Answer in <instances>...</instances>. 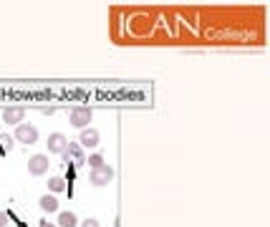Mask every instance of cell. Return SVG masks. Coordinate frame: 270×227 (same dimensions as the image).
<instances>
[{
	"label": "cell",
	"instance_id": "cell-1",
	"mask_svg": "<svg viewBox=\"0 0 270 227\" xmlns=\"http://www.w3.org/2000/svg\"><path fill=\"white\" fill-rule=\"evenodd\" d=\"M63 162H68V164H73V167H84L86 164V152H84V146L79 142H68L66 144V149H63Z\"/></svg>",
	"mask_w": 270,
	"mask_h": 227
},
{
	"label": "cell",
	"instance_id": "cell-2",
	"mask_svg": "<svg viewBox=\"0 0 270 227\" xmlns=\"http://www.w3.org/2000/svg\"><path fill=\"white\" fill-rule=\"evenodd\" d=\"M91 119H93V111H91L89 106H73V109L68 111V121H71V126H76V129H86L91 124Z\"/></svg>",
	"mask_w": 270,
	"mask_h": 227
},
{
	"label": "cell",
	"instance_id": "cell-3",
	"mask_svg": "<svg viewBox=\"0 0 270 227\" xmlns=\"http://www.w3.org/2000/svg\"><path fill=\"white\" fill-rule=\"evenodd\" d=\"M111 179H114V167H109V164H101L89 172V182L93 187H106Z\"/></svg>",
	"mask_w": 270,
	"mask_h": 227
},
{
	"label": "cell",
	"instance_id": "cell-4",
	"mask_svg": "<svg viewBox=\"0 0 270 227\" xmlns=\"http://www.w3.org/2000/svg\"><path fill=\"white\" fill-rule=\"evenodd\" d=\"M15 139L21 144H26V146H30V144L38 142V129L33 124H18L15 126Z\"/></svg>",
	"mask_w": 270,
	"mask_h": 227
},
{
	"label": "cell",
	"instance_id": "cell-5",
	"mask_svg": "<svg viewBox=\"0 0 270 227\" xmlns=\"http://www.w3.org/2000/svg\"><path fill=\"white\" fill-rule=\"evenodd\" d=\"M23 119H26V106H5L3 109V121L8 126H18V124H23Z\"/></svg>",
	"mask_w": 270,
	"mask_h": 227
},
{
	"label": "cell",
	"instance_id": "cell-6",
	"mask_svg": "<svg viewBox=\"0 0 270 227\" xmlns=\"http://www.w3.org/2000/svg\"><path fill=\"white\" fill-rule=\"evenodd\" d=\"M51 167V162H48V157L46 154H33L28 159V172L33 177H41V174H46Z\"/></svg>",
	"mask_w": 270,
	"mask_h": 227
},
{
	"label": "cell",
	"instance_id": "cell-7",
	"mask_svg": "<svg viewBox=\"0 0 270 227\" xmlns=\"http://www.w3.org/2000/svg\"><path fill=\"white\" fill-rule=\"evenodd\" d=\"M79 144L86 149H93V146H99V131L96 129H91V126H86V129H81V134H79Z\"/></svg>",
	"mask_w": 270,
	"mask_h": 227
},
{
	"label": "cell",
	"instance_id": "cell-8",
	"mask_svg": "<svg viewBox=\"0 0 270 227\" xmlns=\"http://www.w3.org/2000/svg\"><path fill=\"white\" fill-rule=\"evenodd\" d=\"M66 144H68V139L63 137V134H51L48 137V142H46V146H48V152L51 154H63V149H66Z\"/></svg>",
	"mask_w": 270,
	"mask_h": 227
},
{
	"label": "cell",
	"instance_id": "cell-9",
	"mask_svg": "<svg viewBox=\"0 0 270 227\" xmlns=\"http://www.w3.org/2000/svg\"><path fill=\"white\" fill-rule=\"evenodd\" d=\"M38 207L43 210V212H59V199H56V195H43V197L38 199Z\"/></svg>",
	"mask_w": 270,
	"mask_h": 227
},
{
	"label": "cell",
	"instance_id": "cell-10",
	"mask_svg": "<svg viewBox=\"0 0 270 227\" xmlns=\"http://www.w3.org/2000/svg\"><path fill=\"white\" fill-rule=\"evenodd\" d=\"M59 227H79V217L73 212H59Z\"/></svg>",
	"mask_w": 270,
	"mask_h": 227
},
{
	"label": "cell",
	"instance_id": "cell-11",
	"mask_svg": "<svg viewBox=\"0 0 270 227\" xmlns=\"http://www.w3.org/2000/svg\"><path fill=\"white\" fill-rule=\"evenodd\" d=\"M66 187H68V184H66L63 177H51V179H48V192H51V195H59Z\"/></svg>",
	"mask_w": 270,
	"mask_h": 227
},
{
	"label": "cell",
	"instance_id": "cell-12",
	"mask_svg": "<svg viewBox=\"0 0 270 227\" xmlns=\"http://www.w3.org/2000/svg\"><path fill=\"white\" fill-rule=\"evenodd\" d=\"M86 162H89V167H91V169H96V167H101V164H106V162H104V157H101L99 152H96V154H91V157H89V159H86Z\"/></svg>",
	"mask_w": 270,
	"mask_h": 227
},
{
	"label": "cell",
	"instance_id": "cell-13",
	"mask_svg": "<svg viewBox=\"0 0 270 227\" xmlns=\"http://www.w3.org/2000/svg\"><path fill=\"white\" fill-rule=\"evenodd\" d=\"M0 144H3V149H5V152H10V149H13V139H10V137H5V134H0Z\"/></svg>",
	"mask_w": 270,
	"mask_h": 227
},
{
	"label": "cell",
	"instance_id": "cell-14",
	"mask_svg": "<svg viewBox=\"0 0 270 227\" xmlns=\"http://www.w3.org/2000/svg\"><path fill=\"white\" fill-rule=\"evenodd\" d=\"M81 227H99V220H96V217H89V220L81 222Z\"/></svg>",
	"mask_w": 270,
	"mask_h": 227
},
{
	"label": "cell",
	"instance_id": "cell-15",
	"mask_svg": "<svg viewBox=\"0 0 270 227\" xmlns=\"http://www.w3.org/2000/svg\"><path fill=\"white\" fill-rule=\"evenodd\" d=\"M0 227H8V215L5 212H0Z\"/></svg>",
	"mask_w": 270,
	"mask_h": 227
},
{
	"label": "cell",
	"instance_id": "cell-16",
	"mask_svg": "<svg viewBox=\"0 0 270 227\" xmlns=\"http://www.w3.org/2000/svg\"><path fill=\"white\" fill-rule=\"evenodd\" d=\"M38 227H59V225H53V222H48V220H43V222H41V225Z\"/></svg>",
	"mask_w": 270,
	"mask_h": 227
}]
</instances>
